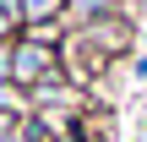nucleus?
I'll use <instances>...</instances> for the list:
<instances>
[{
	"label": "nucleus",
	"mask_w": 147,
	"mask_h": 142,
	"mask_svg": "<svg viewBox=\"0 0 147 142\" xmlns=\"http://www.w3.org/2000/svg\"><path fill=\"white\" fill-rule=\"evenodd\" d=\"M44 71H49V55H44V49H16V60H11V77L33 82V77H44Z\"/></svg>",
	"instance_id": "obj_1"
},
{
	"label": "nucleus",
	"mask_w": 147,
	"mask_h": 142,
	"mask_svg": "<svg viewBox=\"0 0 147 142\" xmlns=\"http://www.w3.org/2000/svg\"><path fill=\"white\" fill-rule=\"evenodd\" d=\"M49 5H55V0H22V11H27V16H44Z\"/></svg>",
	"instance_id": "obj_2"
},
{
	"label": "nucleus",
	"mask_w": 147,
	"mask_h": 142,
	"mask_svg": "<svg viewBox=\"0 0 147 142\" xmlns=\"http://www.w3.org/2000/svg\"><path fill=\"white\" fill-rule=\"evenodd\" d=\"M0 77H11V55L5 49H0Z\"/></svg>",
	"instance_id": "obj_3"
},
{
	"label": "nucleus",
	"mask_w": 147,
	"mask_h": 142,
	"mask_svg": "<svg viewBox=\"0 0 147 142\" xmlns=\"http://www.w3.org/2000/svg\"><path fill=\"white\" fill-rule=\"evenodd\" d=\"M0 38H5V11H0Z\"/></svg>",
	"instance_id": "obj_4"
},
{
	"label": "nucleus",
	"mask_w": 147,
	"mask_h": 142,
	"mask_svg": "<svg viewBox=\"0 0 147 142\" xmlns=\"http://www.w3.org/2000/svg\"><path fill=\"white\" fill-rule=\"evenodd\" d=\"M87 5H104V0H87Z\"/></svg>",
	"instance_id": "obj_5"
},
{
	"label": "nucleus",
	"mask_w": 147,
	"mask_h": 142,
	"mask_svg": "<svg viewBox=\"0 0 147 142\" xmlns=\"http://www.w3.org/2000/svg\"><path fill=\"white\" fill-rule=\"evenodd\" d=\"M0 142H16V137H0Z\"/></svg>",
	"instance_id": "obj_6"
}]
</instances>
